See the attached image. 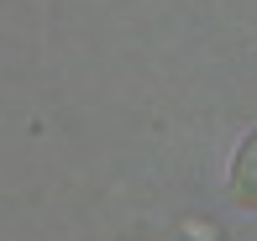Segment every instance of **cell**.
<instances>
[{
  "label": "cell",
  "instance_id": "cell-1",
  "mask_svg": "<svg viewBox=\"0 0 257 241\" xmlns=\"http://www.w3.org/2000/svg\"><path fill=\"white\" fill-rule=\"evenodd\" d=\"M231 194H236V204L257 210V131L241 142L236 163H231Z\"/></svg>",
  "mask_w": 257,
  "mask_h": 241
}]
</instances>
